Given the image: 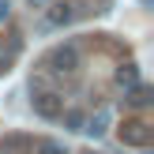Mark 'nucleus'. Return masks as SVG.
<instances>
[{"label":"nucleus","instance_id":"nucleus-1","mask_svg":"<svg viewBox=\"0 0 154 154\" xmlns=\"http://www.w3.org/2000/svg\"><path fill=\"white\" fill-rule=\"evenodd\" d=\"M49 68L57 75H75L79 72V49H75V45H57V49L49 53Z\"/></svg>","mask_w":154,"mask_h":154},{"label":"nucleus","instance_id":"nucleus-9","mask_svg":"<svg viewBox=\"0 0 154 154\" xmlns=\"http://www.w3.org/2000/svg\"><path fill=\"white\" fill-rule=\"evenodd\" d=\"M34 154H68V150H64V143H57V139H38Z\"/></svg>","mask_w":154,"mask_h":154},{"label":"nucleus","instance_id":"nucleus-10","mask_svg":"<svg viewBox=\"0 0 154 154\" xmlns=\"http://www.w3.org/2000/svg\"><path fill=\"white\" fill-rule=\"evenodd\" d=\"M64 117V124L72 128V132H83V113H75V109H68V113H60Z\"/></svg>","mask_w":154,"mask_h":154},{"label":"nucleus","instance_id":"nucleus-8","mask_svg":"<svg viewBox=\"0 0 154 154\" xmlns=\"http://www.w3.org/2000/svg\"><path fill=\"white\" fill-rule=\"evenodd\" d=\"M117 83H120V87H135V83H139L135 64H120V68H117Z\"/></svg>","mask_w":154,"mask_h":154},{"label":"nucleus","instance_id":"nucleus-11","mask_svg":"<svg viewBox=\"0 0 154 154\" xmlns=\"http://www.w3.org/2000/svg\"><path fill=\"white\" fill-rule=\"evenodd\" d=\"M8 11H11V4H8V0H0V23L8 19Z\"/></svg>","mask_w":154,"mask_h":154},{"label":"nucleus","instance_id":"nucleus-13","mask_svg":"<svg viewBox=\"0 0 154 154\" xmlns=\"http://www.w3.org/2000/svg\"><path fill=\"white\" fill-rule=\"evenodd\" d=\"M83 154H94V150H83Z\"/></svg>","mask_w":154,"mask_h":154},{"label":"nucleus","instance_id":"nucleus-5","mask_svg":"<svg viewBox=\"0 0 154 154\" xmlns=\"http://www.w3.org/2000/svg\"><path fill=\"white\" fill-rule=\"evenodd\" d=\"M72 19H75L72 4H53L49 8V23H53V26H64V23H72Z\"/></svg>","mask_w":154,"mask_h":154},{"label":"nucleus","instance_id":"nucleus-3","mask_svg":"<svg viewBox=\"0 0 154 154\" xmlns=\"http://www.w3.org/2000/svg\"><path fill=\"white\" fill-rule=\"evenodd\" d=\"M150 124L147 120H124L120 124V143L124 147H150Z\"/></svg>","mask_w":154,"mask_h":154},{"label":"nucleus","instance_id":"nucleus-12","mask_svg":"<svg viewBox=\"0 0 154 154\" xmlns=\"http://www.w3.org/2000/svg\"><path fill=\"white\" fill-rule=\"evenodd\" d=\"M30 4H49V0H30Z\"/></svg>","mask_w":154,"mask_h":154},{"label":"nucleus","instance_id":"nucleus-4","mask_svg":"<svg viewBox=\"0 0 154 154\" xmlns=\"http://www.w3.org/2000/svg\"><path fill=\"white\" fill-rule=\"evenodd\" d=\"M150 94H154V90L147 87V83H135V87H132V90H128V98H124V102H128V105H132V109H143V105H150V102H154V98H150Z\"/></svg>","mask_w":154,"mask_h":154},{"label":"nucleus","instance_id":"nucleus-6","mask_svg":"<svg viewBox=\"0 0 154 154\" xmlns=\"http://www.w3.org/2000/svg\"><path fill=\"white\" fill-rule=\"evenodd\" d=\"M105 128H109V113H98V117H90L87 120V124H83V132H87V135H94V139H98V135H105Z\"/></svg>","mask_w":154,"mask_h":154},{"label":"nucleus","instance_id":"nucleus-2","mask_svg":"<svg viewBox=\"0 0 154 154\" xmlns=\"http://www.w3.org/2000/svg\"><path fill=\"white\" fill-rule=\"evenodd\" d=\"M30 105H34V113L45 117V120H57L60 113H64V98L53 94V90H38V94L30 98Z\"/></svg>","mask_w":154,"mask_h":154},{"label":"nucleus","instance_id":"nucleus-7","mask_svg":"<svg viewBox=\"0 0 154 154\" xmlns=\"http://www.w3.org/2000/svg\"><path fill=\"white\" fill-rule=\"evenodd\" d=\"M26 147H30L26 135H8V139H0V154H19V150H26Z\"/></svg>","mask_w":154,"mask_h":154}]
</instances>
